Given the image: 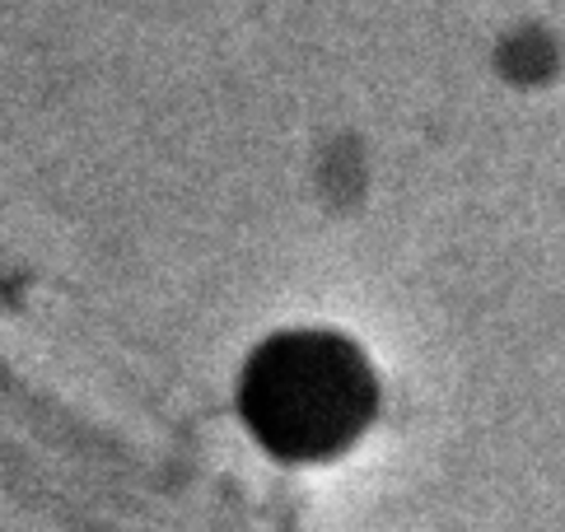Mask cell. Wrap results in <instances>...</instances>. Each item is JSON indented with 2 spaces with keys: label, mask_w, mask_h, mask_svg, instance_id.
I'll use <instances>...</instances> for the list:
<instances>
[{
  "label": "cell",
  "mask_w": 565,
  "mask_h": 532,
  "mask_svg": "<svg viewBox=\"0 0 565 532\" xmlns=\"http://www.w3.org/2000/svg\"><path fill=\"white\" fill-rule=\"evenodd\" d=\"M374 406L370 370L337 337H280L248 364L244 412L286 458H322L360 435Z\"/></svg>",
  "instance_id": "6da1fadb"
}]
</instances>
